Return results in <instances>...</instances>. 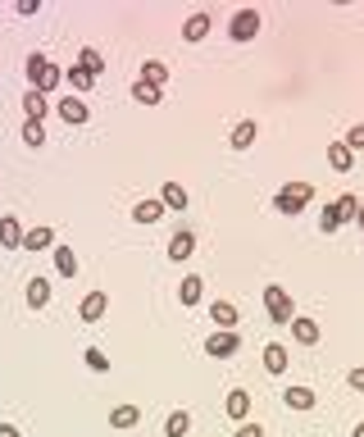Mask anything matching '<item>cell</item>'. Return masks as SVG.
<instances>
[{
  "label": "cell",
  "mask_w": 364,
  "mask_h": 437,
  "mask_svg": "<svg viewBox=\"0 0 364 437\" xmlns=\"http://www.w3.org/2000/svg\"><path fill=\"white\" fill-rule=\"evenodd\" d=\"M27 77H32V91H51V87H60V69H55L46 55H27Z\"/></svg>",
  "instance_id": "1"
},
{
  "label": "cell",
  "mask_w": 364,
  "mask_h": 437,
  "mask_svg": "<svg viewBox=\"0 0 364 437\" xmlns=\"http://www.w3.org/2000/svg\"><path fill=\"white\" fill-rule=\"evenodd\" d=\"M310 196H314V187H310V182H287V187L278 191V201H273V205L282 210V215H301Z\"/></svg>",
  "instance_id": "2"
},
{
  "label": "cell",
  "mask_w": 364,
  "mask_h": 437,
  "mask_svg": "<svg viewBox=\"0 0 364 437\" xmlns=\"http://www.w3.org/2000/svg\"><path fill=\"white\" fill-rule=\"evenodd\" d=\"M264 305H269V319L273 324H292V296H287L282 287H264Z\"/></svg>",
  "instance_id": "3"
},
{
  "label": "cell",
  "mask_w": 364,
  "mask_h": 437,
  "mask_svg": "<svg viewBox=\"0 0 364 437\" xmlns=\"http://www.w3.org/2000/svg\"><path fill=\"white\" fill-rule=\"evenodd\" d=\"M228 32H233V42H255V32H260V14H255V9H237L233 23H228Z\"/></svg>",
  "instance_id": "4"
},
{
  "label": "cell",
  "mask_w": 364,
  "mask_h": 437,
  "mask_svg": "<svg viewBox=\"0 0 364 437\" xmlns=\"http://www.w3.org/2000/svg\"><path fill=\"white\" fill-rule=\"evenodd\" d=\"M60 119L78 128V123H87V119H91V110H87V105L78 101V96H64V101H60Z\"/></svg>",
  "instance_id": "5"
},
{
  "label": "cell",
  "mask_w": 364,
  "mask_h": 437,
  "mask_svg": "<svg viewBox=\"0 0 364 437\" xmlns=\"http://www.w3.org/2000/svg\"><path fill=\"white\" fill-rule=\"evenodd\" d=\"M237 346H242V337H237V333H209L205 337V351L209 355H233Z\"/></svg>",
  "instance_id": "6"
},
{
  "label": "cell",
  "mask_w": 364,
  "mask_h": 437,
  "mask_svg": "<svg viewBox=\"0 0 364 437\" xmlns=\"http://www.w3.org/2000/svg\"><path fill=\"white\" fill-rule=\"evenodd\" d=\"M328 160H332V169H337V173H351V169H356V151H351L346 141H332L328 146Z\"/></svg>",
  "instance_id": "7"
},
{
  "label": "cell",
  "mask_w": 364,
  "mask_h": 437,
  "mask_svg": "<svg viewBox=\"0 0 364 437\" xmlns=\"http://www.w3.org/2000/svg\"><path fill=\"white\" fill-rule=\"evenodd\" d=\"M292 337L301 346H314V342H319V324H314V319H305V315H296L292 319Z\"/></svg>",
  "instance_id": "8"
},
{
  "label": "cell",
  "mask_w": 364,
  "mask_h": 437,
  "mask_svg": "<svg viewBox=\"0 0 364 437\" xmlns=\"http://www.w3.org/2000/svg\"><path fill=\"white\" fill-rule=\"evenodd\" d=\"M51 241H55V228H51V223H41V228H27V232H23V246H27V251H46Z\"/></svg>",
  "instance_id": "9"
},
{
  "label": "cell",
  "mask_w": 364,
  "mask_h": 437,
  "mask_svg": "<svg viewBox=\"0 0 364 437\" xmlns=\"http://www.w3.org/2000/svg\"><path fill=\"white\" fill-rule=\"evenodd\" d=\"M105 305H110V296H105V291H87V296H82V319L96 324V319L105 315Z\"/></svg>",
  "instance_id": "10"
},
{
  "label": "cell",
  "mask_w": 364,
  "mask_h": 437,
  "mask_svg": "<svg viewBox=\"0 0 364 437\" xmlns=\"http://www.w3.org/2000/svg\"><path fill=\"white\" fill-rule=\"evenodd\" d=\"M0 246H5V251L23 246V223H18V219H0Z\"/></svg>",
  "instance_id": "11"
},
{
  "label": "cell",
  "mask_w": 364,
  "mask_h": 437,
  "mask_svg": "<svg viewBox=\"0 0 364 437\" xmlns=\"http://www.w3.org/2000/svg\"><path fill=\"white\" fill-rule=\"evenodd\" d=\"M191 251H196V237H191L187 228H182V232H174V241H169V260H187Z\"/></svg>",
  "instance_id": "12"
},
{
  "label": "cell",
  "mask_w": 364,
  "mask_h": 437,
  "mask_svg": "<svg viewBox=\"0 0 364 437\" xmlns=\"http://www.w3.org/2000/svg\"><path fill=\"white\" fill-rule=\"evenodd\" d=\"M228 419H246V414H251V396L242 392V387H237V392H228Z\"/></svg>",
  "instance_id": "13"
},
{
  "label": "cell",
  "mask_w": 364,
  "mask_h": 437,
  "mask_svg": "<svg viewBox=\"0 0 364 437\" xmlns=\"http://www.w3.org/2000/svg\"><path fill=\"white\" fill-rule=\"evenodd\" d=\"M55 274H64V278L78 274V255H73V246H55Z\"/></svg>",
  "instance_id": "14"
},
{
  "label": "cell",
  "mask_w": 364,
  "mask_h": 437,
  "mask_svg": "<svg viewBox=\"0 0 364 437\" xmlns=\"http://www.w3.org/2000/svg\"><path fill=\"white\" fill-rule=\"evenodd\" d=\"M209 319H214L219 328H233L237 324V305L233 300H214V305H209Z\"/></svg>",
  "instance_id": "15"
},
{
  "label": "cell",
  "mask_w": 364,
  "mask_h": 437,
  "mask_svg": "<svg viewBox=\"0 0 364 437\" xmlns=\"http://www.w3.org/2000/svg\"><path fill=\"white\" fill-rule=\"evenodd\" d=\"M200 291H205V283H200V274H187V278H182V287H178L182 305H196V300H200Z\"/></svg>",
  "instance_id": "16"
},
{
  "label": "cell",
  "mask_w": 364,
  "mask_h": 437,
  "mask_svg": "<svg viewBox=\"0 0 364 437\" xmlns=\"http://www.w3.org/2000/svg\"><path fill=\"white\" fill-rule=\"evenodd\" d=\"M264 369H269V374H282L287 369V346H278V342L264 346Z\"/></svg>",
  "instance_id": "17"
},
{
  "label": "cell",
  "mask_w": 364,
  "mask_h": 437,
  "mask_svg": "<svg viewBox=\"0 0 364 437\" xmlns=\"http://www.w3.org/2000/svg\"><path fill=\"white\" fill-rule=\"evenodd\" d=\"M205 32H209V14H191L187 27H182V42H200Z\"/></svg>",
  "instance_id": "18"
},
{
  "label": "cell",
  "mask_w": 364,
  "mask_h": 437,
  "mask_svg": "<svg viewBox=\"0 0 364 437\" xmlns=\"http://www.w3.org/2000/svg\"><path fill=\"white\" fill-rule=\"evenodd\" d=\"M164 215V201H141V205H132V219L137 223H155Z\"/></svg>",
  "instance_id": "19"
},
{
  "label": "cell",
  "mask_w": 364,
  "mask_h": 437,
  "mask_svg": "<svg viewBox=\"0 0 364 437\" xmlns=\"http://www.w3.org/2000/svg\"><path fill=\"white\" fill-rule=\"evenodd\" d=\"M46 300H51V283H46V278H32V283H27V305L41 310Z\"/></svg>",
  "instance_id": "20"
},
{
  "label": "cell",
  "mask_w": 364,
  "mask_h": 437,
  "mask_svg": "<svg viewBox=\"0 0 364 437\" xmlns=\"http://www.w3.org/2000/svg\"><path fill=\"white\" fill-rule=\"evenodd\" d=\"M160 201H164V210H187V191H182L178 182H164V191H160Z\"/></svg>",
  "instance_id": "21"
},
{
  "label": "cell",
  "mask_w": 364,
  "mask_h": 437,
  "mask_svg": "<svg viewBox=\"0 0 364 437\" xmlns=\"http://www.w3.org/2000/svg\"><path fill=\"white\" fill-rule=\"evenodd\" d=\"M282 401L292 405V410H310V405H314V392H310V387H287Z\"/></svg>",
  "instance_id": "22"
},
{
  "label": "cell",
  "mask_w": 364,
  "mask_h": 437,
  "mask_svg": "<svg viewBox=\"0 0 364 437\" xmlns=\"http://www.w3.org/2000/svg\"><path fill=\"white\" fill-rule=\"evenodd\" d=\"M255 132H260V128H255V119H242V123L233 128V146H237V151H246V146L255 141Z\"/></svg>",
  "instance_id": "23"
},
{
  "label": "cell",
  "mask_w": 364,
  "mask_h": 437,
  "mask_svg": "<svg viewBox=\"0 0 364 437\" xmlns=\"http://www.w3.org/2000/svg\"><path fill=\"white\" fill-rule=\"evenodd\" d=\"M137 419H141V405H119V410L110 414V424H114V429H132Z\"/></svg>",
  "instance_id": "24"
},
{
  "label": "cell",
  "mask_w": 364,
  "mask_h": 437,
  "mask_svg": "<svg viewBox=\"0 0 364 437\" xmlns=\"http://www.w3.org/2000/svg\"><path fill=\"white\" fill-rule=\"evenodd\" d=\"M187 429H191V414H187V410H174V414L164 419V433H169V437H187Z\"/></svg>",
  "instance_id": "25"
},
{
  "label": "cell",
  "mask_w": 364,
  "mask_h": 437,
  "mask_svg": "<svg viewBox=\"0 0 364 437\" xmlns=\"http://www.w3.org/2000/svg\"><path fill=\"white\" fill-rule=\"evenodd\" d=\"M23 114H27L32 123H41V114H46V101H41V91H27V96H23Z\"/></svg>",
  "instance_id": "26"
},
{
  "label": "cell",
  "mask_w": 364,
  "mask_h": 437,
  "mask_svg": "<svg viewBox=\"0 0 364 437\" xmlns=\"http://www.w3.org/2000/svg\"><path fill=\"white\" fill-rule=\"evenodd\" d=\"M64 77H69V82H73V91H91V87H96V77H91L87 69H82V64H73V69L64 73Z\"/></svg>",
  "instance_id": "27"
},
{
  "label": "cell",
  "mask_w": 364,
  "mask_h": 437,
  "mask_svg": "<svg viewBox=\"0 0 364 437\" xmlns=\"http://www.w3.org/2000/svg\"><path fill=\"white\" fill-rule=\"evenodd\" d=\"M78 64H82V69H87L91 77H100V73H105V60H100V51H91V46L82 51V60H78Z\"/></svg>",
  "instance_id": "28"
},
{
  "label": "cell",
  "mask_w": 364,
  "mask_h": 437,
  "mask_svg": "<svg viewBox=\"0 0 364 437\" xmlns=\"http://www.w3.org/2000/svg\"><path fill=\"white\" fill-rule=\"evenodd\" d=\"M132 96H137L141 105H155L160 101V87H150V82H141V77H137V82H132Z\"/></svg>",
  "instance_id": "29"
},
{
  "label": "cell",
  "mask_w": 364,
  "mask_h": 437,
  "mask_svg": "<svg viewBox=\"0 0 364 437\" xmlns=\"http://www.w3.org/2000/svg\"><path fill=\"white\" fill-rule=\"evenodd\" d=\"M164 77H169V69H164V64H160V60H150L146 69H141V82H150V87H160V82H164Z\"/></svg>",
  "instance_id": "30"
},
{
  "label": "cell",
  "mask_w": 364,
  "mask_h": 437,
  "mask_svg": "<svg viewBox=\"0 0 364 437\" xmlns=\"http://www.w3.org/2000/svg\"><path fill=\"white\" fill-rule=\"evenodd\" d=\"M23 141H27V146H41V141H46V128L27 119V123H23Z\"/></svg>",
  "instance_id": "31"
},
{
  "label": "cell",
  "mask_w": 364,
  "mask_h": 437,
  "mask_svg": "<svg viewBox=\"0 0 364 437\" xmlns=\"http://www.w3.org/2000/svg\"><path fill=\"white\" fill-rule=\"evenodd\" d=\"M319 223H323V232H337V228H342V215H337V205H323Z\"/></svg>",
  "instance_id": "32"
},
{
  "label": "cell",
  "mask_w": 364,
  "mask_h": 437,
  "mask_svg": "<svg viewBox=\"0 0 364 437\" xmlns=\"http://www.w3.org/2000/svg\"><path fill=\"white\" fill-rule=\"evenodd\" d=\"M337 215H342V219H360V201H356V196H342V201H337Z\"/></svg>",
  "instance_id": "33"
},
{
  "label": "cell",
  "mask_w": 364,
  "mask_h": 437,
  "mask_svg": "<svg viewBox=\"0 0 364 437\" xmlns=\"http://www.w3.org/2000/svg\"><path fill=\"white\" fill-rule=\"evenodd\" d=\"M87 365L96 369V374H100V369H110V360H105V351H100V346H91V351H87Z\"/></svg>",
  "instance_id": "34"
},
{
  "label": "cell",
  "mask_w": 364,
  "mask_h": 437,
  "mask_svg": "<svg viewBox=\"0 0 364 437\" xmlns=\"http://www.w3.org/2000/svg\"><path fill=\"white\" fill-rule=\"evenodd\" d=\"M346 146H351V151H356V146H364V123H356V128H351V137H346Z\"/></svg>",
  "instance_id": "35"
},
{
  "label": "cell",
  "mask_w": 364,
  "mask_h": 437,
  "mask_svg": "<svg viewBox=\"0 0 364 437\" xmlns=\"http://www.w3.org/2000/svg\"><path fill=\"white\" fill-rule=\"evenodd\" d=\"M237 437H264V429H260V424H242V429H237Z\"/></svg>",
  "instance_id": "36"
},
{
  "label": "cell",
  "mask_w": 364,
  "mask_h": 437,
  "mask_svg": "<svg viewBox=\"0 0 364 437\" xmlns=\"http://www.w3.org/2000/svg\"><path fill=\"white\" fill-rule=\"evenodd\" d=\"M37 9H41V5H37V0H18V14H23V18H32Z\"/></svg>",
  "instance_id": "37"
},
{
  "label": "cell",
  "mask_w": 364,
  "mask_h": 437,
  "mask_svg": "<svg viewBox=\"0 0 364 437\" xmlns=\"http://www.w3.org/2000/svg\"><path fill=\"white\" fill-rule=\"evenodd\" d=\"M351 387H356V392H364V369H351Z\"/></svg>",
  "instance_id": "38"
},
{
  "label": "cell",
  "mask_w": 364,
  "mask_h": 437,
  "mask_svg": "<svg viewBox=\"0 0 364 437\" xmlns=\"http://www.w3.org/2000/svg\"><path fill=\"white\" fill-rule=\"evenodd\" d=\"M0 437H18V429L14 424H0Z\"/></svg>",
  "instance_id": "39"
},
{
  "label": "cell",
  "mask_w": 364,
  "mask_h": 437,
  "mask_svg": "<svg viewBox=\"0 0 364 437\" xmlns=\"http://www.w3.org/2000/svg\"><path fill=\"white\" fill-rule=\"evenodd\" d=\"M351 437H364V424H356V433H351Z\"/></svg>",
  "instance_id": "40"
},
{
  "label": "cell",
  "mask_w": 364,
  "mask_h": 437,
  "mask_svg": "<svg viewBox=\"0 0 364 437\" xmlns=\"http://www.w3.org/2000/svg\"><path fill=\"white\" fill-rule=\"evenodd\" d=\"M360 210H364V205H360Z\"/></svg>",
  "instance_id": "41"
}]
</instances>
